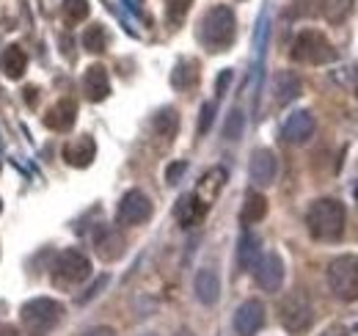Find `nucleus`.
I'll return each mask as SVG.
<instances>
[{
	"mask_svg": "<svg viewBox=\"0 0 358 336\" xmlns=\"http://www.w3.org/2000/svg\"><path fill=\"white\" fill-rule=\"evenodd\" d=\"M348 212L336 199H317L306 212V229L314 240H339L345 232Z\"/></svg>",
	"mask_w": 358,
	"mask_h": 336,
	"instance_id": "1",
	"label": "nucleus"
},
{
	"mask_svg": "<svg viewBox=\"0 0 358 336\" xmlns=\"http://www.w3.org/2000/svg\"><path fill=\"white\" fill-rule=\"evenodd\" d=\"M234 34H237V20H234V11L229 6H213L201 17L199 39L207 50H213V52L229 50V44L234 42Z\"/></svg>",
	"mask_w": 358,
	"mask_h": 336,
	"instance_id": "2",
	"label": "nucleus"
},
{
	"mask_svg": "<svg viewBox=\"0 0 358 336\" xmlns=\"http://www.w3.org/2000/svg\"><path fill=\"white\" fill-rule=\"evenodd\" d=\"M20 320L31 336H47L64 320V306L52 298H34L22 306Z\"/></svg>",
	"mask_w": 358,
	"mask_h": 336,
	"instance_id": "3",
	"label": "nucleus"
},
{
	"mask_svg": "<svg viewBox=\"0 0 358 336\" xmlns=\"http://www.w3.org/2000/svg\"><path fill=\"white\" fill-rule=\"evenodd\" d=\"M325 279H328L331 293L336 295L339 300H345V303L358 300V256H353V253L336 256L328 265Z\"/></svg>",
	"mask_w": 358,
	"mask_h": 336,
	"instance_id": "4",
	"label": "nucleus"
},
{
	"mask_svg": "<svg viewBox=\"0 0 358 336\" xmlns=\"http://www.w3.org/2000/svg\"><path fill=\"white\" fill-rule=\"evenodd\" d=\"M292 58L298 64H312V66H320V64H331L336 61V50L334 44L325 39V34L314 31V28H306L295 36L292 42Z\"/></svg>",
	"mask_w": 358,
	"mask_h": 336,
	"instance_id": "5",
	"label": "nucleus"
},
{
	"mask_svg": "<svg viewBox=\"0 0 358 336\" xmlns=\"http://www.w3.org/2000/svg\"><path fill=\"white\" fill-rule=\"evenodd\" d=\"M278 320L289 334H303L309 331L314 323V306L309 295L295 290V293L284 295V300L278 303Z\"/></svg>",
	"mask_w": 358,
	"mask_h": 336,
	"instance_id": "6",
	"label": "nucleus"
},
{
	"mask_svg": "<svg viewBox=\"0 0 358 336\" xmlns=\"http://www.w3.org/2000/svg\"><path fill=\"white\" fill-rule=\"evenodd\" d=\"M89 276H91L89 256L83 251H78V248L61 251L55 256V262H52V281H58V284H66V287L83 284Z\"/></svg>",
	"mask_w": 358,
	"mask_h": 336,
	"instance_id": "7",
	"label": "nucleus"
},
{
	"mask_svg": "<svg viewBox=\"0 0 358 336\" xmlns=\"http://www.w3.org/2000/svg\"><path fill=\"white\" fill-rule=\"evenodd\" d=\"M152 218V202L143 190H127L119 202V210H116V220L124 223V226H141Z\"/></svg>",
	"mask_w": 358,
	"mask_h": 336,
	"instance_id": "8",
	"label": "nucleus"
},
{
	"mask_svg": "<svg viewBox=\"0 0 358 336\" xmlns=\"http://www.w3.org/2000/svg\"><path fill=\"white\" fill-rule=\"evenodd\" d=\"M254 276H257V284L265 290V293H278L281 284H284V262L275 251L262 253L254 265Z\"/></svg>",
	"mask_w": 358,
	"mask_h": 336,
	"instance_id": "9",
	"label": "nucleus"
},
{
	"mask_svg": "<svg viewBox=\"0 0 358 336\" xmlns=\"http://www.w3.org/2000/svg\"><path fill=\"white\" fill-rule=\"evenodd\" d=\"M265 326V306L262 300H245L237 312H234V331L240 336H257L259 328Z\"/></svg>",
	"mask_w": 358,
	"mask_h": 336,
	"instance_id": "10",
	"label": "nucleus"
},
{
	"mask_svg": "<svg viewBox=\"0 0 358 336\" xmlns=\"http://www.w3.org/2000/svg\"><path fill=\"white\" fill-rule=\"evenodd\" d=\"M94 248L99 253V259L105 262H116L122 253H124V237L116 226H108V223H99L96 232H94Z\"/></svg>",
	"mask_w": 358,
	"mask_h": 336,
	"instance_id": "11",
	"label": "nucleus"
},
{
	"mask_svg": "<svg viewBox=\"0 0 358 336\" xmlns=\"http://www.w3.org/2000/svg\"><path fill=\"white\" fill-rule=\"evenodd\" d=\"M248 174L254 179V185L259 188H268L275 182V174H278V163H275V155L270 149H257L251 155V163H248Z\"/></svg>",
	"mask_w": 358,
	"mask_h": 336,
	"instance_id": "12",
	"label": "nucleus"
},
{
	"mask_svg": "<svg viewBox=\"0 0 358 336\" xmlns=\"http://www.w3.org/2000/svg\"><path fill=\"white\" fill-rule=\"evenodd\" d=\"M314 127L317 125H314V116L309 111H295V113H289V119L284 122L281 135H284L287 144H306L314 135Z\"/></svg>",
	"mask_w": 358,
	"mask_h": 336,
	"instance_id": "13",
	"label": "nucleus"
},
{
	"mask_svg": "<svg viewBox=\"0 0 358 336\" xmlns=\"http://www.w3.org/2000/svg\"><path fill=\"white\" fill-rule=\"evenodd\" d=\"M83 91H86V97H89L91 102L108 99V94H110V78H108V69L102 64H94V66L86 69V75H83Z\"/></svg>",
	"mask_w": 358,
	"mask_h": 336,
	"instance_id": "14",
	"label": "nucleus"
},
{
	"mask_svg": "<svg viewBox=\"0 0 358 336\" xmlns=\"http://www.w3.org/2000/svg\"><path fill=\"white\" fill-rule=\"evenodd\" d=\"M75 119H78V105L72 99H61L55 102L50 111L45 113V125L55 132H69L75 127Z\"/></svg>",
	"mask_w": 358,
	"mask_h": 336,
	"instance_id": "15",
	"label": "nucleus"
},
{
	"mask_svg": "<svg viewBox=\"0 0 358 336\" xmlns=\"http://www.w3.org/2000/svg\"><path fill=\"white\" fill-rule=\"evenodd\" d=\"M64 158H66L69 166L89 168L91 163H94V158H96V144H94V138H91V135H80L78 141L66 144V146H64Z\"/></svg>",
	"mask_w": 358,
	"mask_h": 336,
	"instance_id": "16",
	"label": "nucleus"
},
{
	"mask_svg": "<svg viewBox=\"0 0 358 336\" xmlns=\"http://www.w3.org/2000/svg\"><path fill=\"white\" fill-rule=\"evenodd\" d=\"M193 290H196V298L204 303V306H213L218 303L221 298V279L213 267H201L196 273V281H193Z\"/></svg>",
	"mask_w": 358,
	"mask_h": 336,
	"instance_id": "17",
	"label": "nucleus"
},
{
	"mask_svg": "<svg viewBox=\"0 0 358 336\" xmlns=\"http://www.w3.org/2000/svg\"><path fill=\"white\" fill-rule=\"evenodd\" d=\"M301 91H303V83H301V78L295 72H278L273 78V99H275V105L295 102L301 97Z\"/></svg>",
	"mask_w": 358,
	"mask_h": 336,
	"instance_id": "18",
	"label": "nucleus"
},
{
	"mask_svg": "<svg viewBox=\"0 0 358 336\" xmlns=\"http://www.w3.org/2000/svg\"><path fill=\"white\" fill-rule=\"evenodd\" d=\"M207 204L193 193V196H182L177 204V220L187 229V226H196V223H201L204 220V215H207Z\"/></svg>",
	"mask_w": 358,
	"mask_h": 336,
	"instance_id": "19",
	"label": "nucleus"
},
{
	"mask_svg": "<svg viewBox=\"0 0 358 336\" xmlns=\"http://www.w3.org/2000/svg\"><path fill=\"white\" fill-rule=\"evenodd\" d=\"M25 69H28V52H25L20 44L6 47V52H3V72H6L11 80H20V78L25 75Z\"/></svg>",
	"mask_w": 358,
	"mask_h": 336,
	"instance_id": "20",
	"label": "nucleus"
},
{
	"mask_svg": "<svg viewBox=\"0 0 358 336\" xmlns=\"http://www.w3.org/2000/svg\"><path fill=\"white\" fill-rule=\"evenodd\" d=\"M259 256H262L259 237L251 234V232H245L240 237V246H237V265H240V270H254V265H257Z\"/></svg>",
	"mask_w": 358,
	"mask_h": 336,
	"instance_id": "21",
	"label": "nucleus"
},
{
	"mask_svg": "<svg viewBox=\"0 0 358 336\" xmlns=\"http://www.w3.org/2000/svg\"><path fill=\"white\" fill-rule=\"evenodd\" d=\"M265 215H268V199H265L262 193L251 190V193L245 196V202H243V210H240V220H243L245 226H251V223H259V220H262Z\"/></svg>",
	"mask_w": 358,
	"mask_h": 336,
	"instance_id": "22",
	"label": "nucleus"
},
{
	"mask_svg": "<svg viewBox=\"0 0 358 336\" xmlns=\"http://www.w3.org/2000/svg\"><path fill=\"white\" fill-rule=\"evenodd\" d=\"M226 182V171L224 168H213L210 174H204V179H201V185H199V190H196V196L210 207L213 204V199L218 196V190L224 188Z\"/></svg>",
	"mask_w": 358,
	"mask_h": 336,
	"instance_id": "23",
	"label": "nucleus"
},
{
	"mask_svg": "<svg viewBox=\"0 0 358 336\" xmlns=\"http://www.w3.org/2000/svg\"><path fill=\"white\" fill-rule=\"evenodd\" d=\"M199 83V64L196 61H179L171 72V85L179 91H187Z\"/></svg>",
	"mask_w": 358,
	"mask_h": 336,
	"instance_id": "24",
	"label": "nucleus"
},
{
	"mask_svg": "<svg viewBox=\"0 0 358 336\" xmlns=\"http://www.w3.org/2000/svg\"><path fill=\"white\" fill-rule=\"evenodd\" d=\"M152 127H155L157 135H163L166 141H171L179 130V113L174 111V108H163V111L152 119Z\"/></svg>",
	"mask_w": 358,
	"mask_h": 336,
	"instance_id": "25",
	"label": "nucleus"
},
{
	"mask_svg": "<svg viewBox=\"0 0 358 336\" xmlns=\"http://www.w3.org/2000/svg\"><path fill=\"white\" fill-rule=\"evenodd\" d=\"M83 47H86L89 52H102V50L108 47V31H105L102 25H89V28L83 31Z\"/></svg>",
	"mask_w": 358,
	"mask_h": 336,
	"instance_id": "26",
	"label": "nucleus"
},
{
	"mask_svg": "<svg viewBox=\"0 0 358 336\" xmlns=\"http://www.w3.org/2000/svg\"><path fill=\"white\" fill-rule=\"evenodd\" d=\"M243 130H245V113L234 108V111H231V113L226 116L224 138H226V141H237V138L243 135Z\"/></svg>",
	"mask_w": 358,
	"mask_h": 336,
	"instance_id": "27",
	"label": "nucleus"
},
{
	"mask_svg": "<svg viewBox=\"0 0 358 336\" xmlns=\"http://www.w3.org/2000/svg\"><path fill=\"white\" fill-rule=\"evenodd\" d=\"M89 0H64V17L66 22H83L89 17Z\"/></svg>",
	"mask_w": 358,
	"mask_h": 336,
	"instance_id": "28",
	"label": "nucleus"
},
{
	"mask_svg": "<svg viewBox=\"0 0 358 336\" xmlns=\"http://www.w3.org/2000/svg\"><path fill=\"white\" fill-rule=\"evenodd\" d=\"M350 8H353V0H334V3L325 6V17L334 20V22H339V20H345V14Z\"/></svg>",
	"mask_w": 358,
	"mask_h": 336,
	"instance_id": "29",
	"label": "nucleus"
},
{
	"mask_svg": "<svg viewBox=\"0 0 358 336\" xmlns=\"http://www.w3.org/2000/svg\"><path fill=\"white\" fill-rule=\"evenodd\" d=\"M190 3H193V0H166V14H169V20H171V22H182V17L187 14Z\"/></svg>",
	"mask_w": 358,
	"mask_h": 336,
	"instance_id": "30",
	"label": "nucleus"
},
{
	"mask_svg": "<svg viewBox=\"0 0 358 336\" xmlns=\"http://www.w3.org/2000/svg\"><path fill=\"white\" fill-rule=\"evenodd\" d=\"M215 119V102H204L201 105V119H199V135H207Z\"/></svg>",
	"mask_w": 358,
	"mask_h": 336,
	"instance_id": "31",
	"label": "nucleus"
},
{
	"mask_svg": "<svg viewBox=\"0 0 358 336\" xmlns=\"http://www.w3.org/2000/svg\"><path fill=\"white\" fill-rule=\"evenodd\" d=\"M187 171V163H174V166H169V171H166V179H169V185H177L179 176Z\"/></svg>",
	"mask_w": 358,
	"mask_h": 336,
	"instance_id": "32",
	"label": "nucleus"
},
{
	"mask_svg": "<svg viewBox=\"0 0 358 336\" xmlns=\"http://www.w3.org/2000/svg\"><path fill=\"white\" fill-rule=\"evenodd\" d=\"M229 83H231V69H224V72L218 75V80H215V91H218V97H224Z\"/></svg>",
	"mask_w": 358,
	"mask_h": 336,
	"instance_id": "33",
	"label": "nucleus"
},
{
	"mask_svg": "<svg viewBox=\"0 0 358 336\" xmlns=\"http://www.w3.org/2000/svg\"><path fill=\"white\" fill-rule=\"evenodd\" d=\"M105 284H108V276H99V279L94 281V287H91V290H89V295H83L80 300H89V298H94V295H96V293H102V287H105Z\"/></svg>",
	"mask_w": 358,
	"mask_h": 336,
	"instance_id": "34",
	"label": "nucleus"
},
{
	"mask_svg": "<svg viewBox=\"0 0 358 336\" xmlns=\"http://www.w3.org/2000/svg\"><path fill=\"white\" fill-rule=\"evenodd\" d=\"M83 336H116L113 334V328H108V326H99V328H89Z\"/></svg>",
	"mask_w": 358,
	"mask_h": 336,
	"instance_id": "35",
	"label": "nucleus"
},
{
	"mask_svg": "<svg viewBox=\"0 0 358 336\" xmlns=\"http://www.w3.org/2000/svg\"><path fill=\"white\" fill-rule=\"evenodd\" d=\"M0 336H20V331L11 328V326H3V328H0Z\"/></svg>",
	"mask_w": 358,
	"mask_h": 336,
	"instance_id": "36",
	"label": "nucleus"
},
{
	"mask_svg": "<svg viewBox=\"0 0 358 336\" xmlns=\"http://www.w3.org/2000/svg\"><path fill=\"white\" fill-rule=\"evenodd\" d=\"M320 336H348L342 328H331V331H325V334H320Z\"/></svg>",
	"mask_w": 358,
	"mask_h": 336,
	"instance_id": "37",
	"label": "nucleus"
},
{
	"mask_svg": "<svg viewBox=\"0 0 358 336\" xmlns=\"http://www.w3.org/2000/svg\"><path fill=\"white\" fill-rule=\"evenodd\" d=\"M174 336H193V334H190V331H185V328H182V331H177V334H174Z\"/></svg>",
	"mask_w": 358,
	"mask_h": 336,
	"instance_id": "38",
	"label": "nucleus"
},
{
	"mask_svg": "<svg viewBox=\"0 0 358 336\" xmlns=\"http://www.w3.org/2000/svg\"><path fill=\"white\" fill-rule=\"evenodd\" d=\"M149 336H155V334H149Z\"/></svg>",
	"mask_w": 358,
	"mask_h": 336,
	"instance_id": "39",
	"label": "nucleus"
},
{
	"mask_svg": "<svg viewBox=\"0 0 358 336\" xmlns=\"http://www.w3.org/2000/svg\"><path fill=\"white\" fill-rule=\"evenodd\" d=\"M0 207H3V204H0Z\"/></svg>",
	"mask_w": 358,
	"mask_h": 336,
	"instance_id": "40",
	"label": "nucleus"
}]
</instances>
